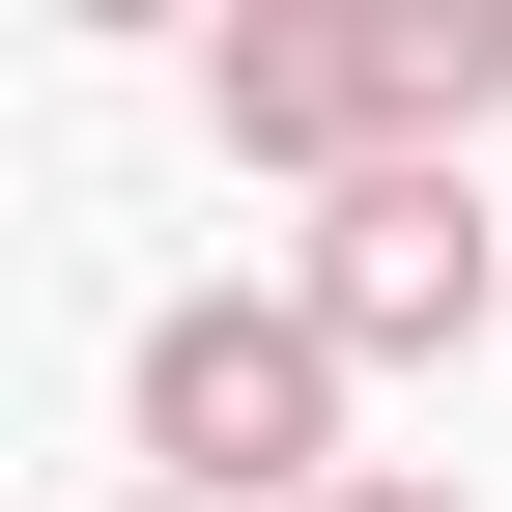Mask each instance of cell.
Returning <instances> with one entry per match:
<instances>
[{
  "label": "cell",
  "instance_id": "obj_1",
  "mask_svg": "<svg viewBox=\"0 0 512 512\" xmlns=\"http://www.w3.org/2000/svg\"><path fill=\"white\" fill-rule=\"evenodd\" d=\"M114 399H143V484H171V512H342V484H370V456H342L370 370L313 342V285H171Z\"/></svg>",
  "mask_w": 512,
  "mask_h": 512
},
{
  "label": "cell",
  "instance_id": "obj_2",
  "mask_svg": "<svg viewBox=\"0 0 512 512\" xmlns=\"http://www.w3.org/2000/svg\"><path fill=\"white\" fill-rule=\"evenodd\" d=\"M313 342L342 370H456V342H512V200L484 171H370V200H313Z\"/></svg>",
  "mask_w": 512,
  "mask_h": 512
},
{
  "label": "cell",
  "instance_id": "obj_3",
  "mask_svg": "<svg viewBox=\"0 0 512 512\" xmlns=\"http://www.w3.org/2000/svg\"><path fill=\"white\" fill-rule=\"evenodd\" d=\"M200 114H228V171H313V200L399 171V57H370V0H228V29H200Z\"/></svg>",
  "mask_w": 512,
  "mask_h": 512
},
{
  "label": "cell",
  "instance_id": "obj_4",
  "mask_svg": "<svg viewBox=\"0 0 512 512\" xmlns=\"http://www.w3.org/2000/svg\"><path fill=\"white\" fill-rule=\"evenodd\" d=\"M342 512H456V484H427V456H370V484H342Z\"/></svg>",
  "mask_w": 512,
  "mask_h": 512
},
{
  "label": "cell",
  "instance_id": "obj_5",
  "mask_svg": "<svg viewBox=\"0 0 512 512\" xmlns=\"http://www.w3.org/2000/svg\"><path fill=\"white\" fill-rule=\"evenodd\" d=\"M114 512H171V484H114Z\"/></svg>",
  "mask_w": 512,
  "mask_h": 512
}]
</instances>
